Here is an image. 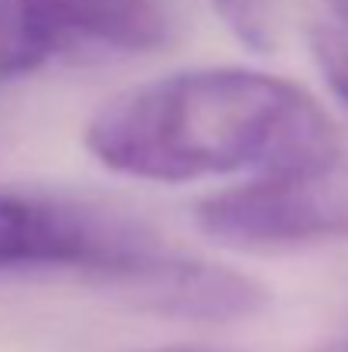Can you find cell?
Returning <instances> with one entry per match:
<instances>
[{
  "label": "cell",
  "instance_id": "obj_8",
  "mask_svg": "<svg viewBox=\"0 0 348 352\" xmlns=\"http://www.w3.org/2000/svg\"><path fill=\"white\" fill-rule=\"evenodd\" d=\"M147 352H192V349H147Z\"/></svg>",
  "mask_w": 348,
  "mask_h": 352
},
{
  "label": "cell",
  "instance_id": "obj_7",
  "mask_svg": "<svg viewBox=\"0 0 348 352\" xmlns=\"http://www.w3.org/2000/svg\"><path fill=\"white\" fill-rule=\"evenodd\" d=\"M332 3H335V10L345 17V24H348V0H332Z\"/></svg>",
  "mask_w": 348,
  "mask_h": 352
},
{
  "label": "cell",
  "instance_id": "obj_2",
  "mask_svg": "<svg viewBox=\"0 0 348 352\" xmlns=\"http://www.w3.org/2000/svg\"><path fill=\"white\" fill-rule=\"evenodd\" d=\"M72 270L123 287L154 315L226 322L259 311L266 291L226 267L157 250L137 226L82 206L0 192V274Z\"/></svg>",
  "mask_w": 348,
  "mask_h": 352
},
{
  "label": "cell",
  "instance_id": "obj_1",
  "mask_svg": "<svg viewBox=\"0 0 348 352\" xmlns=\"http://www.w3.org/2000/svg\"><path fill=\"white\" fill-rule=\"evenodd\" d=\"M86 147L116 175L164 185L290 175L342 151L311 93L253 69H188L137 86L89 120Z\"/></svg>",
  "mask_w": 348,
  "mask_h": 352
},
{
  "label": "cell",
  "instance_id": "obj_6",
  "mask_svg": "<svg viewBox=\"0 0 348 352\" xmlns=\"http://www.w3.org/2000/svg\"><path fill=\"white\" fill-rule=\"evenodd\" d=\"M311 55L332 93L348 107V34L325 24L311 28Z\"/></svg>",
  "mask_w": 348,
  "mask_h": 352
},
{
  "label": "cell",
  "instance_id": "obj_3",
  "mask_svg": "<svg viewBox=\"0 0 348 352\" xmlns=\"http://www.w3.org/2000/svg\"><path fill=\"white\" fill-rule=\"evenodd\" d=\"M198 226L246 250L348 239V157L226 188L198 206Z\"/></svg>",
  "mask_w": 348,
  "mask_h": 352
},
{
  "label": "cell",
  "instance_id": "obj_4",
  "mask_svg": "<svg viewBox=\"0 0 348 352\" xmlns=\"http://www.w3.org/2000/svg\"><path fill=\"white\" fill-rule=\"evenodd\" d=\"M167 34L157 0H0V79L82 48L154 52Z\"/></svg>",
  "mask_w": 348,
  "mask_h": 352
},
{
  "label": "cell",
  "instance_id": "obj_5",
  "mask_svg": "<svg viewBox=\"0 0 348 352\" xmlns=\"http://www.w3.org/2000/svg\"><path fill=\"white\" fill-rule=\"evenodd\" d=\"M229 31L253 52H273L283 28V0H212Z\"/></svg>",
  "mask_w": 348,
  "mask_h": 352
}]
</instances>
